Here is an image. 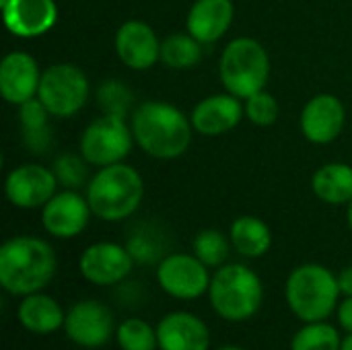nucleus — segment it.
Masks as SVG:
<instances>
[{
  "instance_id": "412c9836",
  "label": "nucleus",
  "mask_w": 352,
  "mask_h": 350,
  "mask_svg": "<svg viewBox=\"0 0 352 350\" xmlns=\"http://www.w3.org/2000/svg\"><path fill=\"white\" fill-rule=\"evenodd\" d=\"M16 318L27 332L39 336L58 332L60 328H64L66 322L62 305L45 293H33L23 297L16 307Z\"/></svg>"
},
{
  "instance_id": "c756f323",
  "label": "nucleus",
  "mask_w": 352,
  "mask_h": 350,
  "mask_svg": "<svg viewBox=\"0 0 352 350\" xmlns=\"http://www.w3.org/2000/svg\"><path fill=\"white\" fill-rule=\"evenodd\" d=\"M245 118L254 124V126H260V128H268L272 124H276L278 116H280V105H278V99L268 93L266 89L250 95L245 101Z\"/></svg>"
},
{
  "instance_id": "4be33fe9",
  "label": "nucleus",
  "mask_w": 352,
  "mask_h": 350,
  "mask_svg": "<svg viewBox=\"0 0 352 350\" xmlns=\"http://www.w3.org/2000/svg\"><path fill=\"white\" fill-rule=\"evenodd\" d=\"M318 200L330 206H346L352 200V165L332 161L322 165L311 177Z\"/></svg>"
},
{
  "instance_id": "f03ea898",
  "label": "nucleus",
  "mask_w": 352,
  "mask_h": 350,
  "mask_svg": "<svg viewBox=\"0 0 352 350\" xmlns=\"http://www.w3.org/2000/svg\"><path fill=\"white\" fill-rule=\"evenodd\" d=\"M56 268V252L41 237L14 235L0 248V287L14 297L41 293Z\"/></svg>"
},
{
  "instance_id": "2f4dec72",
  "label": "nucleus",
  "mask_w": 352,
  "mask_h": 350,
  "mask_svg": "<svg viewBox=\"0 0 352 350\" xmlns=\"http://www.w3.org/2000/svg\"><path fill=\"white\" fill-rule=\"evenodd\" d=\"M338 324L340 328L346 332V334H352V297H344L340 303H338Z\"/></svg>"
},
{
  "instance_id": "f704fd0d",
  "label": "nucleus",
  "mask_w": 352,
  "mask_h": 350,
  "mask_svg": "<svg viewBox=\"0 0 352 350\" xmlns=\"http://www.w3.org/2000/svg\"><path fill=\"white\" fill-rule=\"evenodd\" d=\"M340 350H352V334H349V336L342 340V347H340Z\"/></svg>"
},
{
  "instance_id": "aec40b11",
  "label": "nucleus",
  "mask_w": 352,
  "mask_h": 350,
  "mask_svg": "<svg viewBox=\"0 0 352 350\" xmlns=\"http://www.w3.org/2000/svg\"><path fill=\"white\" fill-rule=\"evenodd\" d=\"M233 19V0H194L186 17V31L202 45L214 43L229 33Z\"/></svg>"
},
{
  "instance_id": "c9c22d12",
  "label": "nucleus",
  "mask_w": 352,
  "mask_h": 350,
  "mask_svg": "<svg viewBox=\"0 0 352 350\" xmlns=\"http://www.w3.org/2000/svg\"><path fill=\"white\" fill-rule=\"evenodd\" d=\"M219 350H245V349H241V347H223V349H219Z\"/></svg>"
},
{
  "instance_id": "4468645a",
  "label": "nucleus",
  "mask_w": 352,
  "mask_h": 350,
  "mask_svg": "<svg viewBox=\"0 0 352 350\" xmlns=\"http://www.w3.org/2000/svg\"><path fill=\"white\" fill-rule=\"evenodd\" d=\"M346 124V107L340 97L332 93L314 95L301 109L299 128L307 142L330 144L334 142Z\"/></svg>"
},
{
  "instance_id": "6ab92c4d",
  "label": "nucleus",
  "mask_w": 352,
  "mask_h": 350,
  "mask_svg": "<svg viewBox=\"0 0 352 350\" xmlns=\"http://www.w3.org/2000/svg\"><path fill=\"white\" fill-rule=\"evenodd\" d=\"M157 340L161 350H208L210 330L198 316L190 311H173L161 318Z\"/></svg>"
},
{
  "instance_id": "20e7f679",
  "label": "nucleus",
  "mask_w": 352,
  "mask_h": 350,
  "mask_svg": "<svg viewBox=\"0 0 352 350\" xmlns=\"http://www.w3.org/2000/svg\"><path fill=\"white\" fill-rule=\"evenodd\" d=\"M338 276L322 264L297 266L285 285V297L291 314L303 324L326 322L340 299Z\"/></svg>"
},
{
  "instance_id": "b1692460",
  "label": "nucleus",
  "mask_w": 352,
  "mask_h": 350,
  "mask_svg": "<svg viewBox=\"0 0 352 350\" xmlns=\"http://www.w3.org/2000/svg\"><path fill=\"white\" fill-rule=\"evenodd\" d=\"M202 60V43L186 33H169L161 41V62L171 70H190Z\"/></svg>"
},
{
  "instance_id": "f8f14e48",
  "label": "nucleus",
  "mask_w": 352,
  "mask_h": 350,
  "mask_svg": "<svg viewBox=\"0 0 352 350\" xmlns=\"http://www.w3.org/2000/svg\"><path fill=\"white\" fill-rule=\"evenodd\" d=\"M132 268V252L113 241L91 243L78 258V270L82 278L95 287H113L126 281Z\"/></svg>"
},
{
  "instance_id": "7c9ffc66",
  "label": "nucleus",
  "mask_w": 352,
  "mask_h": 350,
  "mask_svg": "<svg viewBox=\"0 0 352 350\" xmlns=\"http://www.w3.org/2000/svg\"><path fill=\"white\" fill-rule=\"evenodd\" d=\"M50 118H52V113L47 111V107L41 103L39 97H33V99L19 105V122H21L23 134L25 132H39V130L50 128L47 126Z\"/></svg>"
},
{
  "instance_id": "ddd939ff",
  "label": "nucleus",
  "mask_w": 352,
  "mask_h": 350,
  "mask_svg": "<svg viewBox=\"0 0 352 350\" xmlns=\"http://www.w3.org/2000/svg\"><path fill=\"white\" fill-rule=\"evenodd\" d=\"M91 217L93 210L87 196L78 190L64 188L62 192H56L41 208V227L56 239H72L87 229Z\"/></svg>"
},
{
  "instance_id": "5701e85b",
  "label": "nucleus",
  "mask_w": 352,
  "mask_h": 350,
  "mask_svg": "<svg viewBox=\"0 0 352 350\" xmlns=\"http://www.w3.org/2000/svg\"><path fill=\"white\" fill-rule=\"evenodd\" d=\"M229 239L233 250L243 258H262L272 248L270 227L254 215L237 217L229 227Z\"/></svg>"
},
{
  "instance_id": "423d86ee",
  "label": "nucleus",
  "mask_w": 352,
  "mask_h": 350,
  "mask_svg": "<svg viewBox=\"0 0 352 350\" xmlns=\"http://www.w3.org/2000/svg\"><path fill=\"white\" fill-rule=\"evenodd\" d=\"M219 76L227 93L245 101L250 95L266 89L270 76V56L258 39L248 35L235 37L221 54Z\"/></svg>"
},
{
  "instance_id": "cd10ccee",
  "label": "nucleus",
  "mask_w": 352,
  "mask_h": 350,
  "mask_svg": "<svg viewBox=\"0 0 352 350\" xmlns=\"http://www.w3.org/2000/svg\"><path fill=\"white\" fill-rule=\"evenodd\" d=\"M132 101H134V93L128 89L126 83L109 78L105 80L99 91H97V105L101 107L103 113H111V116H130L132 109Z\"/></svg>"
},
{
  "instance_id": "bb28decb",
  "label": "nucleus",
  "mask_w": 352,
  "mask_h": 350,
  "mask_svg": "<svg viewBox=\"0 0 352 350\" xmlns=\"http://www.w3.org/2000/svg\"><path fill=\"white\" fill-rule=\"evenodd\" d=\"M116 340L122 350H157V328L140 318L124 320L116 330Z\"/></svg>"
},
{
  "instance_id": "9b49d317",
  "label": "nucleus",
  "mask_w": 352,
  "mask_h": 350,
  "mask_svg": "<svg viewBox=\"0 0 352 350\" xmlns=\"http://www.w3.org/2000/svg\"><path fill=\"white\" fill-rule=\"evenodd\" d=\"M58 186L60 184L52 167L41 163H23L8 171L4 179V194L12 206L21 210H33L43 208L58 192Z\"/></svg>"
},
{
  "instance_id": "9d476101",
  "label": "nucleus",
  "mask_w": 352,
  "mask_h": 350,
  "mask_svg": "<svg viewBox=\"0 0 352 350\" xmlns=\"http://www.w3.org/2000/svg\"><path fill=\"white\" fill-rule=\"evenodd\" d=\"M116 330L111 309L97 299L78 301L66 311L64 332L76 347L101 349L113 338Z\"/></svg>"
},
{
  "instance_id": "6e6552de",
  "label": "nucleus",
  "mask_w": 352,
  "mask_h": 350,
  "mask_svg": "<svg viewBox=\"0 0 352 350\" xmlns=\"http://www.w3.org/2000/svg\"><path fill=\"white\" fill-rule=\"evenodd\" d=\"M91 83L82 68L70 62H58L41 72L37 97L52 118H72L89 101Z\"/></svg>"
},
{
  "instance_id": "393cba45",
  "label": "nucleus",
  "mask_w": 352,
  "mask_h": 350,
  "mask_svg": "<svg viewBox=\"0 0 352 350\" xmlns=\"http://www.w3.org/2000/svg\"><path fill=\"white\" fill-rule=\"evenodd\" d=\"M231 239L219 229H204L192 241V254L208 268H221L231 254Z\"/></svg>"
},
{
  "instance_id": "a211bd4d",
  "label": "nucleus",
  "mask_w": 352,
  "mask_h": 350,
  "mask_svg": "<svg viewBox=\"0 0 352 350\" xmlns=\"http://www.w3.org/2000/svg\"><path fill=\"white\" fill-rule=\"evenodd\" d=\"M4 27L23 39L41 37L58 21L56 0H8L2 4Z\"/></svg>"
},
{
  "instance_id": "7ed1b4c3",
  "label": "nucleus",
  "mask_w": 352,
  "mask_h": 350,
  "mask_svg": "<svg viewBox=\"0 0 352 350\" xmlns=\"http://www.w3.org/2000/svg\"><path fill=\"white\" fill-rule=\"evenodd\" d=\"M85 196L93 217L105 223H120L130 219L142 204L144 179L128 163L99 167L85 186Z\"/></svg>"
},
{
  "instance_id": "a878e982",
  "label": "nucleus",
  "mask_w": 352,
  "mask_h": 350,
  "mask_svg": "<svg viewBox=\"0 0 352 350\" xmlns=\"http://www.w3.org/2000/svg\"><path fill=\"white\" fill-rule=\"evenodd\" d=\"M340 332L326 322L305 324L291 340V350H340Z\"/></svg>"
},
{
  "instance_id": "39448f33",
  "label": "nucleus",
  "mask_w": 352,
  "mask_h": 350,
  "mask_svg": "<svg viewBox=\"0 0 352 350\" xmlns=\"http://www.w3.org/2000/svg\"><path fill=\"white\" fill-rule=\"evenodd\" d=\"M208 299L219 318L245 322L262 307L264 283L245 264H225L212 274Z\"/></svg>"
},
{
  "instance_id": "1a4fd4ad",
  "label": "nucleus",
  "mask_w": 352,
  "mask_h": 350,
  "mask_svg": "<svg viewBox=\"0 0 352 350\" xmlns=\"http://www.w3.org/2000/svg\"><path fill=\"white\" fill-rule=\"evenodd\" d=\"M210 272L194 254H169L157 266V283L165 295L179 301H194L208 295Z\"/></svg>"
},
{
  "instance_id": "e433bc0d",
  "label": "nucleus",
  "mask_w": 352,
  "mask_h": 350,
  "mask_svg": "<svg viewBox=\"0 0 352 350\" xmlns=\"http://www.w3.org/2000/svg\"><path fill=\"white\" fill-rule=\"evenodd\" d=\"M4 2H8V0H0V6H2V4H4Z\"/></svg>"
},
{
  "instance_id": "473e14b6",
  "label": "nucleus",
  "mask_w": 352,
  "mask_h": 350,
  "mask_svg": "<svg viewBox=\"0 0 352 350\" xmlns=\"http://www.w3.org/2000/svg\"><path fill=\"white\" fill-rule=\"evenodd\" d=\"M338 285H340V293L344 297H352V266H346L344 270H340Z\"/></svg>"
},
{
  "instance_id": "72a5a7b5",
  "label": "nucleus",
  "mask_w": 352,
  "mask_h": 350,
  "mask_svg": "<svg viewBox=\"0 0 352 350\" xmlns=\"http://www.w3.org/2000/svg\"><path fill=\"white\" fill-rule=\"evenodd\" d=\"M346 223H349V229L352 233V200L346 204Z\"/></svg>"
},
{
  "instance_id": "2eb2a0df",
  "label": "nucleus",
  "mask_w": 352,
  "mask_h": 350,
  "mask_svg": "<svg viewBox=\"0 0 352 350\" xmlns=\"http://www.w3.org/2000/svg\"><path fill=\"white\" fill-rule=\"evenodd\" d=\"M161 41L163 39H159L157 31L148 23L130 19L118 27L113 47L124 66L142 72L161 62Z\"/></svg>"
},
{
  "instance_id": "f3484780",
  "label": "nucleus",
  "mask_w": 352,
  "mask_h": 350,
  "mask_svg": "<svg viewBox=\"0 0 352 350\" xmlns=\"http://www.w3.org/2000/svg\"><path fill=\"white\" fill-rule=\"evenodd\" d=\"M41 72L37 60L23 50L8 52L0 62V95L10 105H21L37 97Z\"/></svg>"
},
{
  "instance_id": "dca6fc26",
  "label": "nucleus",
  "mask_w": 352,
  "mask_h": 350,
  "mask_svg": "<svg viewBox=\"0 0 352 350\" xmlns=\"http://www.w3.org/2000/svg\"><path fill=\"white\" fill-rule=\"evenodd\" d=\"M243 118H245L243 99H239L227 91L200 99L190 113L194 132H198L200 136H206V138L223 136V134L235 130Z\"/></svg>"
},
{
  "instance_id": "c85d7f7f",
  "label": "nucleus",
  "mask_w": 352,
  "mask_h": 350,
  "mask_svg": "<svg viewBox=\"0 0 352 350\" xmlns=\"http://www.w3.org/2000/svg\"><path fill=\"white\" fill-rule=\"evenodd\" d=\"M87 161L82 159V155L78 153H64L60 157H56L52 171L58 179V184L66 190H78L82 186H87Z\"/></svg>"
},
{
  "instance_id": "f257e3e1",
  "label": "nucleus",
  "mask_w": 352,
  "mask_h": 350,
  "mask_svg": "<svg viewBox=\"0 0 352 350\" xmlns=\"http://www.w3.org/2000/svg\"><path fill=\"white\" fill-rule=\"evenodd\" d=\"M130 126L136 146L159 161H173L192 144L194 126L190 116L169 101H142L134 107Z\"/></svg>"
},
{
  "instance_id": "0eeeda50",
  "label": "nucleus",
  "mask_w": 352,
  "mask_h": 350,
  "mask_svg": "<svg viewBox=\"0 0 352 350\" xmlns=\"http://www.w3.org/2000/svg\"><path fill=\"white\" fill-rule=\"evenodd\" d=\"M134 144L130 120L126 116L103 113L80 132L78 153L89 165L99 169L122 163Z\"/></svg>"
}]
</instances>
